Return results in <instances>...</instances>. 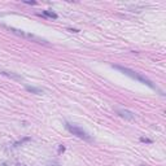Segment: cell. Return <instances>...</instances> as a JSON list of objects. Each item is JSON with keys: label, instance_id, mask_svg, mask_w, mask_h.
I'll use <instances>...</instances> for the list:
<instances>
[{"label": "cell", "instance_id": "cell-3", "mask_svg": "<svg viewBox=\"0 0 166 166\" xmlns=\"http://www.w3.org/2000/svg\"><path fill=\"white\" fill-rule=\"evenodd\" d=\"M65 127H66V130H68L70 134L75 135V136L79 138V139L84 140V142H93L92 136H91L87 131H84L82 127L77 126V124H73V123H69V122H65Z\"/></svg>", "mask_w": 166, "mask_h": 166}, {"label": "cell", "instance_id": "cell-5", "mask_svg": "<svg viewBox=\"0 0 166 166\" xmlns=\"http://www.w3.org/2000/svg\"><path fill=\"white\" fill-rule=\"evenodd\" d=\"M0 74H1V75H5V77H8V78H10V79H15V81H20V82H22V81H24V77H22V75H18L17 73H13V71L0 70Z\"/></svg>", "mask_w": 166, "mask_h": 166}, {"label": "cell", "instance_id": "cell-8", "mask_svg": "<svg viewBox=\"0 0 166 166\" xmlns=\"http://www.w3.org/2000/svg\"><path fill=\"white\" fill-rule=\"evenodd\" d=\"M140 142H142V143H148V144H151L152 140L148 139V138H140Z\"/></svg>", "mask_w": 166, "mask_h": 166}, {"label": "cell", "instance_id": "cell-7", "mask_svg": "<svg viewBox=\"0 0 166 166\" xmlns=\"http://www.w3.org/2000/svg\"><path fill=\"white\" fill-rule=\"evenodd\" d=\"M44 15H46V16H48V17H51V18H55V20H56V18H57V15H56V13H55V12H49V10H44Z\"/></svg>", "mask_w": 166, "mask_h": 166}, {"label": "cell", "instance_id": "cell-6", "mask_svg": "<svg viewBox=\"0 0 166 166\" xmlns=\"http://www.w3.org/2000/svg\"><path fill=\"white\" fill-rule=\"evenodd\" d=\"M26 90L29 91V92L37 93V95H40V93H43V91H42L40 88H37V87H31V86H26Z\"/></svg>", "mask_w": 166, "mask_h": 166}, {"label": "cell", "instance_id": "cell-4", "mask_svg": "<svg viewBox=\"0 0 166 166\" xmlns=\"http://www.w3.org/2000/svg\"><path fill=\"white\" fill-rule=\"evenodd\" d=\"M114 112L117 113V114L120 116V117H122V118H124V120H127V121H132V120H135V114H134L132 112H130V110L120 109V108H116Z\"/></svg>", "mask_w": 166, "mask_h": 166}, {"label": "cell", "instance_id": "cell-1", "mask_svg": "<svg viewBox=\"0 0 166 166\" xmlns=\"http://www.w3.org/2000/svg\"><path fill=\"white\" fill-rule=\"evenodd\" d=\"M114 69H117V70H120V71H122L123 74H126V75H129V77H131V78H134V79H136V81H139V82H142V83H144V84H147L148 87H151L152 90H156V91H158L161 95H164L162 93V91L160 90L158 87H157L156 84H154L153 82L151 81V79H148L147 77L144 75H142L140 73H138V71H134V70H131V69H129V68H124V66H120V65H112Z\"/></svg>", "mask_w": 166, "mask_h": 166}, {"label": "cell", "instance_id": "cell-2", "mask_svg": "<svg viewBox=\"0 0 166 166\" xmlns=\"http://www.w3.org/2000/svg\"><path fill=\"white\" fill-rule=\"evenodd\" d=\"M3 27H4V29H7L8 31H10V33H13V34H16V35H18V37H21V38H25V39H30V40L35 42V43L47 44V46H48V42H47L46 39H42V38L37 37V35H34V34L26 33V31H24V30H18V29H16V27H12V26H7V25H3Z\"/></svg>", "mask_w": 166, "mask_h": 166}, {"label": "cell", "instance_id": "cell-9", "mask_svg": "<svg viewBox=\"0 0 166 166\" xmlns=\"http://www.w3.org/2000/svg\"><path fill=\"white\" fill-rule=\"evenodd\" d=\"M24 3H26V4H31V5H35V4H37V1H24Z\"/></svg>", "mask_w": 166, "mask_h": 166}, {"label": "cell", "instance_id": "cell-10", "mask_svg": "<svg viewBox=\"0 0 166 166\" xmlns=\"http://www.w3.org/2000/svg\"><path fill=\"white\" fill-rule=\"evenodd\" d=\"M65 151V148H64V147H60V149H59V152H64Z\"/></svg>", "mask_w": 166, "mask_h": 166}]
</instances>
